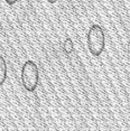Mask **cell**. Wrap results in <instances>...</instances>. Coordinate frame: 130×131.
Returning a JSON list of instances; mask_svg holds the SVG:
<instances>
[{"label":"cell","mask_w":130,"mask_h":131,"mask_svg":"<svg viewBox=\"0 0 130 131\" xmlns=\"http://www.w3.org/2000/svg\"><path fill=\"white\" fill-rule=\"evenodd\" d=\"M5 1L7 2V4L9 5V6H13V5H15V4H16V2L18 1V0H5Z\"/></svg>","instance_id":"5b68a950"},{"label":"cell","mask_w":130,"mask_h":131,"mask_svg":"<svg viewBox=\"0 0 130 131\" xmlns=\"http://www.w3.org/2000/svg\"><path fill=\"white\" fill-rule=\"evenodd\" d=\"M105 36L101 26L94 24L88 31V48L93 56H100L104 50Z\"/></svg>","instance_id":"6da1fadb"},{"label":"cell","mask_w":130,"mask_h":131,"mask_svg":"<svg viewBox=\"0 0 130 131\" xmlns=\"http://www.w3.org/2000/svg\"><path fill=\"white\" fill-rule=\"evenodd\" d=\"M128 50H129V53H130V40L128 41Z\"/></svg>","instance_id":"52a82bcc"},{"label":"cell","mask_w":130,"mask_h":131,"mask_svg":"<svg viewBox=\"0 0 130 131\" xmlns=\"http://www.w3.org/2000/svg\"><path fill=\"white\" fill-rule=\"evenodd\" d=\"M47 1H48L49 4H55V2L57 1V0H47Z\"/></svg>","instance_id":"8992f818"},{"label":"cell","mask_w":130,"mask_h":131,"mask_svg":"<svg viewBox=\"0 0 130 131\" xmlns=\"http://www.w3.org/2000/svg\"><path fill=\"white\" fill-rule=\"evenodd\" d=\"M39 81V72L35 62L27 61L21 67V83L26 91L34 92Z\"/></svg>","instance_id":"7a4b0ae2"},{"label":"cell","mask_w":130,"mask_h":131,"mask_svg":"<svg viewBox=\"0 0 130 131\" xmlns=\"http://www.w3.org/2000/svg\"><path fill=\"white\" fill-rule=\"evenodd\" d=\"M7 79V64L5 58L0 55V86L5 83Z\"/></svg>","instance_id":"3957f363"},{"label":"cell","mask_w":130,"mask_h":131,"mask_svg":"<svg viewBox=\"0 0 130 131\" xmlns=\"http://www.w3.org/2000/svg\"><path fill=\"white\" fill-rule=\"evenodd\" d=\"M63 49H64L65 54H71V53H73V50H74V45H73V41L71 38L67 37L66 39H65L64 44H63Z\"/></svg>","instance_id":"277c9868"}]
</instances>
